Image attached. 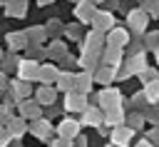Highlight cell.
Listing matches in <instances>:
<instances>
[{"label":"cell","instance_id":"obj_2","mask_svg":"<svg viewBox=\"0 0 159 147\" xmlns=\"http://www.w3.org/2000/svg\"><path fill=\"white\" fill-rule=\"evenodd\" d=\"M67 107H70V110H80V107H84V102H82V97L70 95V97H67Z\"/></svg>","mask_w":159,"mask_h":147},{"label":"cell","instance_id":"obj_4","mask_svg":"<svg viewBox=\"0 0 159 147\" xmlns=\"http://www.w3.org/2000/svg\"><path fill=\"white\" fill-rule=\"evenodd\" d=\"M149 95L157 100V97H159V85H149Z\"/></svg>","mask_w":159,"mask_h":147},{"label":"cell","instance_id":"obj_3","mask_svg":"<svg viewBox=\"0 0 159 147\" xmlns=\"http://www.w3.org/2000/svg\"><path fill=\"white\" fill-rule=\"evenodd\" d=\"M112 42H114V45H124V42H127V32L114 30V32H112Z\"/></svg>","mask_w":159,"mask_h":147},{"label":"cell","instance_id":"obj_1","mask_svg":"<svg viewBox=\"0 0 159 147\" xmlns=\"http://www.w3.org/2000/svg\"><path fill=\"white\" fill-rule=\"evenodd\" d=\"M129 20H132V27H134V30L144 27V15H142V12H132V15H129Z\"/></svg>","mask_w":159,"mask_h":147},{"label":"cell","instance_id":"obj_5","mask_svg":"<svg viewBox=\"0 0 159 147\" xmlns=\"http://www.w3.org/2000/svg\"><path fill=\"white\" fill-rule=\"evenodd\" d=\"M32 72H35L32 65H25V67H22V75H32Z\"/></svg>","mask_w":159,"mask_h":147}]
</instances>
